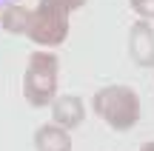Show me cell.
I'll list each match as a JSON object with an SVG mask.
<instances>
[{"mask_svg":"<svg viewBox=\"0 0 154 151\" xmlns=\"http://www.w3.org/2000/svg\"><path fill=\"white\" fill-rule=\"evenodd\" d=\"M91 111L111 131H128L140 120V97L128 86H103L91 97Z\"/></svg>","mask_w":154,"mask_h":151,"instance_id":"cell-1","label":"cell"},{"mask_svg":"<svg viewBox=\"0 0 154 151\" xmlns=\"http://www.w3.org/2000/svg\"><path fill=\"white\" fill-rule=\"evenodd\" d=\"M57 71H60V57L54 51L37 49L26 63L23 74V97L29 106L46 108L57 97Z\"/></svg>","mask_w":154,"mask_h":151,"instance_id":"cell-2","label":"cell"},{"mask_svg":"<svg viewBox=\"0 0 154 151\" xmlns=\"http://www.w3.org/2000/svg\"><path fill=\"white\" fill-rule=\"evenodd\" d=\"M69 11L54 0H40L29 14V26H26V37L32 43H37L40 49H54V46L66 43L69 37Z\"/></svg>","mask_w":154,"mask_h":151,"instance_id":"cell-3","label":"cell"},{"mask_svg":"<svg viewBox=\"0 0 154 151\" xmlns=\"http://www.w3.org/2000/svg\"><path fill=\"white\" fill-rule=\"evenodd\" d=\"M51 123L60 125L63 131H72L86 120V103L80 100L77 94H63L51 100Z\"/></svg>","mask_w":154,"mask_h":151,"instance_id":"cell-4","label":"cell"},{"mask_svg":"<svg viewBox=\"0 0 154 151\" xmlns=\"http://www.w3.org/2000/svg\"><path fill=\"white\" fill-rule=\"evenodd\" d=\"M128 54L137 66H154V29L151 23L137 20L128 29Z\"/></svg>","mask_w":154,"mask_h":151,"instance_id":"cell-5","label":"cell"},{"mask_svg":"<svg viewBox=\"0 0 154 151\" xmlns=\"http://www.w3.org/2000/svg\"><path fill=\"white\" fill-rule=\"evenodd\" d=\"M34 148L37 151H72V134L54 123H46L34 131Z\"/></svg>","mask_w":154,"mask_h":151,"instance_id":"cell-6","label":"cell"},{"mask_svg":"<svg viewBox=\"0 0 154 151\" xmlns=\"http://www.w3.org/2000/svg\"><path fill=\"white\" fill-rule=\"evenodd\" d=\"M29 14H32V9H26V6H20V3L3 6V11H0V26H3V32H9V34H26Z\"/></svg>","mask_w":154,"mask_h":151,"instance_id":"cell-7","label":"cell"},{"mask_svg":"<svg viewBox=\"0 0 154 151\" xmlns=\"http://www.w3.org/2000/svg\"><path fill=\"white\" fill-rule=\"evenodd\" d=\"M128 3H131V9L137 11L140 20H146V23L154 20V0H128Z\"/></svg>","mask_w":154,"mask_h":151,"instance_id":"cell-8","label":"cell"},{"mask_svg":"<svg viewBox=\"0 0 154 151\" xmlns=\"http://www.w3.org/2000/svg\"><path fill=\"white\" fill-rule=\"evenodd\" d=\"M54 3H60L63 9L72 14V11H77V9H83V6H86V0H54Z\"/></svg>","mask_w":154,"mask_h":151,"instance_id":"cell-9","label":"cell"},{"mask_svg":"<svg viewBox=\"0 0 154 151\" xmlns=\"http://www.w3.org/2000/svg\"><path fill=\"white\" fill-rule=\"evenodd\" d=\"M140 151H154V140H149V143H143V146H140Z\"/></svg>","mask_w":154,"mask_h":151,"instance_id":"cell-10","label":"cell"},{"mask_svg":"<svg viewBox=\"0 0 154 151\" xmlns=\"http://www.w3.org/2000/svg\"><path fill=\"white\" fill-rule=\"evenodd\" d=\"M0 3H3V0H0Z\"/></svg>","mask_w":154,"mask_h":151,"instance_id":"cell-11","label":"cell"}]
</instances>
